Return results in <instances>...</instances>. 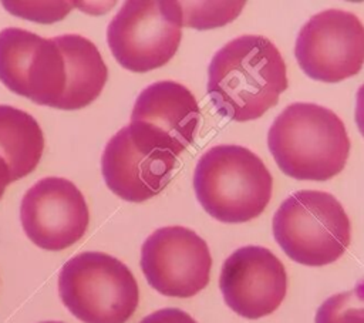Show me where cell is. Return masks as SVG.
<instances>
[{
  "instance_id": "14",
  "label": "cell",
  "mask_w": 364,
  "mask_h": 323,
  "mask_svg": "<svg viewBox=\"0 0 364 323\" xmlns=\"http://www.w3.org/2000/svg\"><path fill=\"white\" fill-rule=\"evenodd\" d=\"M44 149L43 131L33 115L11 105H0V158L17 181L37 166Z\"/></svg>"
},
{
  "instance_id": "15",
  "label": "cell",
  "mask_w": 364,
  "mask_h": 323,
  "mask_svg": "<svg viewBox=\"0 0 364 323\" xmlns=\"http://www.w3.org/2000/svg\"><path fill=\"white\" fill-rule=\"evenodd\" d=\"M314 323H364V280L353 290L327 297L317 309Z\"/></svg>"
},
{
  "instance_id": "20",
  "label": "cell",
  "mask_w": 364,
  "mask_h": 323,
  "mask_svg": "<svg viewBox=\"0 0 364 323\" xmlns=\"http://www.w3.org/2000/svg\"><path fill=\"white\" fill-rule=\"evenodd\" d=\"M40 323H64V322H55V320H48V322H40Z\"/></svg>"
},
{
  "instance_id": "12",
  "label": "cell",
  "mask_w": 364,
  "mask_h": 323,
  "mask_svg": "<svg viewBox=\"0 0 364 323\" xmlns=\"http://www.w3.org/2000/svg\"><path fill=\"white\" fill-rule=\"evenodd\" d=\"M176 157L136 142L128 127L107 142L101 171L107 186L119 198L142 202L158 195L171 181Z\"/></svg>"
},
{
  "instance_id": "9",
  "label": "cell",
  "mask_w": 364,
  "mask_h": 323,
  "mask_svg": "<svg viewBox=\"0 0 364 323\" xmlns=\"http://www.w3.org/2000/svg\"><path fill=\"white\" fill-rule=\"evenodd\" d=\"M199 122L193 94L183 84L165 80L139 92L127 127L136 142L176 157L195 141Z\"/></svg>"
},
{
  "instance_id": "5",
  "label": "cell",
  "mask_w": 364,
  "mask_h": 323,
  "mask_svg": "<svg viewBox=\"0 0 364 323\" xmlns=\"http://www.w3.org/2000/svg\"><path fill=\"white\" fill-rule=\"evenodd\" d=\"M58 295L84 323H125L139 300L132 272L104 252H82L68 259L58 275Z\"/></svg>"
},
{
  "instance_id": "8",
  "label": "cell",
  "mask_w": 364,
  "mask_h": 323,
  "mask_svg": "<svg viewBox=\"0 0 364 323\" xmlns=\"http://www.w3.org/2000/svg\"><path fill=\"white\" fill-rule=\"evenodd\" d=\"M212 256L206 242L185 226L154 231L141 248V269L161 295L191 297L209 283Z\"/></svg>"
},
{
  "instance_id": "18",
  "label": "cell",
  "mask_w": 364,
  "mask_h": 323,
  "mask_svg": "<svg viewBox=\"0 0 364 323\" xmlns=\"http://www.w3.org/2000/svg\"><path fill=\"white\" fill-rule=\"evenodd\" d=\"M355 122L357 127L364 137V84L357 91V101H355Z\"/></svg>"
},
{
  "instance_id": "19",
  "label": "cell",
  "mask_w": 364,
  "mask_h": 323,
  "mask_svg": "<svg viewBox=\"0 0 364 323\" xmlns=\"http://www.w3.org/2000/svg\"><path fill=\"white\" fill-rule=\"evenodd\" d=\"M10 182H13L11 175H10V171H9L7 165L4 164V161L0 158V198L3 196L4 189H6V186H7Z\"/></svg>"
},
{
  "instance_id": "17",
  "label": "cell",
  "mask_w": 364,
  "mask_h": 323,
  "mask_svg": "<svg viewBox=\"0 0 364 323\" xmlns=\"http://www.w3.org/2000/svg\"><path fill=\"white\" fill-rule=\"evenodd\" d=\"M139 323H196L192 316L176 307L159 309L145 316Z\"/></svg>"
},
{
  "instance_id": "16",
  "label": "cell",
  "mask_w": 364,
  "mask_h": 323,
  "mask_svg": "<svg viewBox=\"0 0 364 323\" xmlns=\"http://www.w3.org/2000/svg\"><path fill=\"white\" fill-rule=\"evenodd\" d=\"M6 9L20 17L36 20L41 23H51L61 20L71 9V3L54 1L51 3H28V1H3Z\"/></svg>"
},
{
  "instance_id": "4",
  "label": "cell",
  "mask_w": 364,
  "mask_h": 323,
  "mask_svg": "<svg viewBox=\"0 0 364 323\" xmlns=\"http://www.w3.org/2000/svg\"><path fill=\"white\" fill-rule=\"evenodd\" d=\"M272 228L283 252L306 266L333 263L350 245L347 212L328 192L304 189L291 194L274 212Z\"/></svg>"
},
{
  "instance_id": "10",
  "label": "cell",
  "mask_w": 364,
  "mask_h": 323,
  "mask_svg": "<svg viewBox=\"0 0 364 323\" xmlns=\"http://www.w3.org/2000/svg\"><path fill=\"white\" fill-rule=\"evenodd\" d=\"M20 221L34 245L46 250H63L82 238L90 212L84 195L71 181L47 176L24 194Z\"/></svg>"
},
{
  "instance_id": "6",
  "label": "cell",
  "mask_w": 364,
  "mask_h": 323,
  "mask_svg": "<svg viewBox=\"0 0 364 323\" xmlns=\"http://www.w3.org/2000/svg\"><path fill=\"white\" fill-rule=\"evenodd\" d=\"M181 28V1L128 0L109 21L107 41L124 68L146 73L175 55L182 38Z\"/></svg>"
},
{
  "instance_id": "13",
  "label": "cell",
  "mask_w": 364,
  "mask_h": 323,
  "mask_svg": "<svg viewBox=\"0 0 364 323\" xmlns=\"http://www.w3.org/2000/svg\"><path fill=\"white\" fill-rule=\"evenodd\" d=\"M65 63V85L57 110H80L102 91L108 70L95 44L80 34L57 36Z\"/></svg>"
},
{
  "instance_id": "2",
  "label": "cell",
  "mask_w": 364,
  "mask_h": 323,
  "mask_svg": "<svg viewBox=\"0 0 364 323\" xmlns=\"http://www.w3.org/2000/svg\"><path fill=\"white\" fill-rule=\"evenodd\" d=\"M267 147L290 178L326 181L343 171L350 139L336 112L318 104L294 102L274 118Z\"/></svg>"
},
{
  "instance_id": "7",
  "label": "cell",
  "mask_w": 364,
  "mask_h": 323,
  "mask_svg": "<svg viewBox=\"0 0 364 323\" xmlns=\"http://www.w3.org/2000/svg\"><path fill=\"white\" fill-rule=\"evenodd\" d=\"M294 55L313 80L338 83L353 77L364 64V24L350 11H320L299 31Z\"/></svg>"
},
{
  "instance_id": "1",
  "label": "cell",
  "mask_w": 364,
  "mask_h": 323,
  "mask_svg": "<svg viewBox=\"0 0 364 323\" xmlns=\"http://www.w3.org/2000/svg\"><path fill=\"white\" fill-rule=\"evenodd\" d=\"M286 64L266 37L246 34L226 43L208 67V94L218 112L250 121L274 107L287 88Z\"/></svg>"
},
{
  "instance_id": "11",
  "label": "cell",
  "mask_w": 364,
  "mask_h": 323,
  "mask_svg": "<svg viewBox=\"0 0 364 323\" xmlns=\"http://www.w3.org/2000/svg\"><path fill=\"white\" fill-rule=\"evenodd\" d=\"M219 287L225 303L236 314L255 320L280 306L287 290V275L272 250L249 245L226 258Z\"/></svg>"
},
{
  "instance_id": "3",
  "label": "cell",
  "mask_w": 364,
  "mask_h": 323,
  "mask_svg": "<svg viewBox=\"0 0 364 323\" xmlns=\"http://www.w3.org/2000/svg\"><path fill=\"white\" fill-rule=\"evenodd\" d=\"M273 179L250 149L223 144L208 149L193 172V189L202 208L225 223L259 216L272 198Z\"/></svg>"
}]
</instances>
